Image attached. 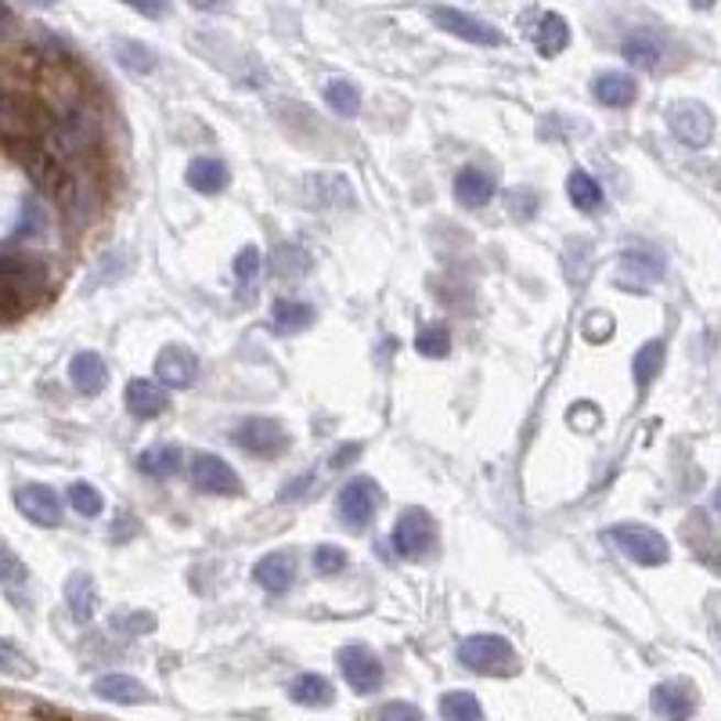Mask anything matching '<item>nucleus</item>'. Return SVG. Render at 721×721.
<instances>
[{"instance_id": "14", "label": "nucleus", "mask_w": 721, "mask_h": 721, "mask_svg": "<svg viewBox=\"0 0 721 721\" xmlns=\"http://www.w3.org/2000/svg\"><path fill=\"white\" fill-rule=\"evenodd\" d=\"M123 404L134 418H144V423H149V418H160L170 408V397L160 383H152V379H130Z\"/></svg>"}, {"instance_id": "29", "label": "nucleus", "mask_w": 721, "mask_h": 721, "mask_svg": "<svg viewBox=\"0 0 721 721\" xmlns=\"http://www.w3.org/2000/svg\"><path fill=\"white\" fill-rule=\"evenodd\" d=\"M567 195H570V203L573 209H581V214H596V209L602 206V188H599V181L588 174V170H570V177H567Z\"/></svg>"}, {"instance_id": "23", "label": "nucleus", "mask_w": 721, "mask_h": 721, "mask_svg": "<svg viewBox=\"0 0 721 721\" xmlns=\"http://www.w3.org/2000/svg\"><path fill=\"white\" fill-rule=\"evenodd\" d=\"M664 278V260L653 249H627L621 253V282L624 285H653Z\"/></svg>"}, {"instance_id": "26", "label": "nucleus", "mask_w": 721, "mask_h": 721, "mask_svg": "<svg viewBox=\"0 0 721 721\" xmlns=\"http://www.w3.org/2000/svg\"><path fill=\"white\" fill-rule=\"evenodd\" d=\"M288 697L299 707H329L336 700V689H332V681L321 675H296L288 681Z\"/></svg>"}, {"instance_id": "41", "label": "nucleus", "mask_w": 721, "mask_h": 721, "mask_svg": "<svg viewBox=\"0 0 721 721\" xmlns=\"http://www.w3.org/2000/svg\"><path fill=\"white\" fill-rule=\"evenodd\" d=\"M585 336L592 339V343H602V339L613 336V314L610 310H592L585 318Z\"/></svg>"}, {"instance_id": "38", "label": "nucleus", "mask_w": 721, "mask_h": 721, "mask_svg": "<svg viewBox=\"0 0 721 721\" xmlns=\"http://www.w3.org/2000/svg\"><path fill=\"white\" fill-rule=\"evenodd\" d=\"M25 577H30L25 562L0 542V585H25Z\"/></svg>"}, {"instance_id": "30", "label": "nucleus", "mask_w": 721, "mask_h": 721, "mask_svg": "<svg viewBox=\"0 0 721 721\" xmlns=\"http://www.w3.org/2000/svg\"><path fill=\"white\" fill-rule=\"evenodd\" d=\"M307 188L321 206H350L353 203V188L347 185L343 174H314L307 181ZM318 203H314V206H318Z\"/></svg>"}, {"instance_id": "45", "label": "nucleus", "mask_w": 721, "mask_h": 721, "mask_svg": "<svg viewBox=\"0 0 721 721\" xmlns=\"http://www.w3.org/2000/svg\"><path fill=\"white\" fill-rule=\"evenodd\" d=\"M130 11H138V15H144V19H163L166 15V4H130Z\"/></svg>"}, {"instance_id": "20", "label": "nucleus", "mask_w": 721, "mask_h": 721, "mask_svg": "<svg viewBox=\"0 0 721 721\" xmlns=\"http://www.w3.org/2000/svg\"><path fill=\"white\" fill-rule=\"evenodd\" d=\"M185 181H188V188L199 192V195H220L228 188L231 170H228L225 160H217V155H199V160L188 163Z\"/></svg>"}, {"instance_id": "3", "label": "nucleus", "mask_w": 721, "mask_h": 721, "mask_svg": "<svg viewBox=\"0 0 721 721\" xmlns=\"http://www.w3.org/2000/svg\"><path fill=\"white\" fill-rule=\"evenodd\" d=\"M667 127L686 149H707L714 141V112L697 98H681L667 105Z\"/></svg>"}, {"instance_id": "37", "label": "nucleus", "mask_w": 721, "mask_h": 721, "mask_svg": "<svg viewBox=\"0 0 721 721\" xmlns=\"http://www.w3.org/2000/svg\"><path fill=\"white\" fill-rule=\"evenodd\" d=\"M314 570L325 577H336L339 570H347V553L339 545H318L314 548Z\"/></svg>"}, {"instance_id": "42", "label": "nucleus", "mask_w": 721, "mask_h": 721, "mask_svg": "<svg viewBox=\"0 0 721 721\" xmlns=\"http://www.w3.org/2000/svg\"><path fill=\"white\" fill-rule=\"evenodd\" d=\"M260 271V249L256 245H242L239 256H234V278L249 282Z\"/></svg>"}, {"instance_id": "35", "label": "nucleus", "mask_w": 721, "mask_h": 721, "mask_svg": "<svg viewBox=\"0 0 721 721\" xmlns=\"http://www.w3.org/2000/svg\"><path fill=\"white\" fill-rule=\"evenodd\" d=\"M69 505H73L80 516H87V520H95V516L105 513V498H101V491L95 488V483H87V480H76L73 488H69Z\"/></svg>"}, {"instance_id": "28", "label": "nucleus", "mask_w": 721, "mask_h": 721, "mask_svg": "<svg viewBox=\"0 0 721 721\" xmlns=\"http://www.w3.org/2000/svg\"><path fill=\"white\" fill-rule=\"evenodd\" d=\"M112 51H116V58H120L123 69L138 73V76H149V73L160 69V55L141 41H127V36H120V41H112Z\"/></svg>"}, {"instance_id": "8", "label": "nucleus", "mask_w": 721, "mask_h": 721, "mask_svg": "<svg viewBox=\"0 0 721 721\" xmlns=\"http://www.w3.org/2000/svg\"><path fill=\"white\" fill-rule=\"evenodd\" d=\"M379 505H383V491H379V483L372 477H353L339 491V516H343L350 531H361L375 516Z\"/></svg>"}, {"instance_id": "25", "label": "nucleus", "mask_w": 721, "mask_h": 721, "mask_svg": "<svg viewBox=\"0 0 721 721\" xmlns=\"http://www.w3.org/2000/svg\"><path fill=\"white\" fill-rule=\"evenodd\" d=\"M138 469L152 480H170L181 473V448L177 444H155L138 455Z\"/></svg>"}, {"instance_id": "22", "label": "nucleus", "mask_w": 721, "mask_h": 721, "mask_svg": "<svg viewBox=\"0 0 721 721\" xmlns=\"http://www.w3.org/2000/svg\"><path fill=\"white\" fill-rule=\"evenodd\" d=\"M621 55L627 65H635V69H657L660 58H664V36L657 30L627 33L624 44H621Z\"/></svg>"}, {"instance_id": "10", "label": "nucleus", "mask_w": 721, "mask_h": 721, "mask_svg": "<svg viewBox=\"0 0 721 721\" xmlns=\"http://www.w3.org/2000/svg\"><path fill=\"white\" fill-rule=\"evenodd\" d=\"M192 480L206 494H242V477L214 451H203L192 458Z\"/></svg>"}, {"instance_id": "31", "label": "nucleus", "mask_w": 721, "mask_h": 721, "mask_svg": "<svg viewBox=\"0 0 721 721\" xmlns=\"http://www.w3.org/2000/svg\"><path fill=\"white\" fill-rule=\"evenodd\" d=\"M664 358H667V347L660 343V339H649V343H642L635 350V361H632V375H635V383L646 390L653 379H657L664 372Z\"/></svg>"}, {"instance_id": "16", "label": "nucleus", "mask_w": 721, "mask_h": 721, "mask_svg": "<svg viewBox=\"0 0 721 721\" xmlns=\"http://www.w3.org/2000/svg\"><path fill=\"white\" fill-rule=\"evenodd\" d=\"M531 36H534L537 55L556 58V55H562V51H567V44H570V25H567V19L559 15V11H537Z\"/></svg>"}, {"instance_id": "18", "label": "nucleus", "mask_w": 721, "mask_h": 721, "mask_svg": "<svg viewBox=\"0 0 721 721\" xmlns=\"http://www.w3.org/2000/svg\"><path fill=\"white\" fill-rule=\"evenodd\" d=\"M62 592H65V607H69V618L76 624H87L98 613V585L87 570L69 573V581H65Z\"/></svg>"}, {"instance_id": "13", "label": "nucleus", "mask_w": 721, "mask_h": 721, "mask_svg": "<svg viewBox=\"0 0 721 721\" xmlns=\"http://www.w3.org/2000/svg\"><path fill=\"white\" fill-rule=\"evenodd\" d=\"M90 692H95V697L105 700V703H123V707H138V703H149L152 700V692H149L144 681L130 678V675H120V671L95 678Z\"/></svg>"}, {"instance_id": "27", "label": "nucleus", "mask_w": 721, "mask_h": 721, "mask_svg": "<svg viewBox=\"0 0 721 721\" xmlns=\"http://www.w3.org/2000/svg\"><path fill=\"white\" fill-rule=\"evenodd\" d=\"M271 271L278 274V278H288V282L307 278V274L314 271L310 249H304V245H278L271 253Z\"/></svg>"}, {"instance_id": "34", "label": "nucleus", "mask_w": 721, "mask_h": 721, "mask_svg": "<svg viewBox=\"0 0 721 721\" xmlns=\"http://www.w3.org/2000/svg\"><path fill=\"white\" fill-rule=\"evenodd\" d=\"M415 350L423 353V358H448V353H451V332H448V325H426V329H418Z\"/></svg>"}, {"instance_id": "2", "label": "nucleus", "mask_w": 721, "mask_h": 721, "mask_svg": "<svg viewBox=\"0 0 721 721\" xmlns=\"http://www.w3.org/2000/svg\"><path fill=\"white\" fill-rule=\"evenodd\" d=\"M602 537H607L624 559L638 562V567H664V562L671 559L667 537L660 531L646 527V523H618V527H610Z\"/></svg>"}, {"instance_id": "40", "label": "nucleus", "mask_w": 721, "mask_h": 721, "mask_svg": "<svg viewBox=\"0 0 721 721\" xmlns=\"http://www.w3.org/2000/svg\"><path fill=\"white\" fill-rule=\"evenodd\" d=\"M372 721H423V711L415 703H404V700H390L383 703L379 711L372 714Z\"/></svg>"}, {"instance_id": "24", "label": "nucleus", "mask_w": 721, "mask_h": 721, "mask_svg": "<svg viewBox=\"0 0 721 721\" xmlns=\"http://www.w3.org/2000/svg\"><path fill=\"white\" fill-rule=\"evenodd\" d=\"M271 318H274V329H278L282 336H296V332L310 329L314 318H318V310L304 304V299H278L271 310Z\"/></svg>"}, {"instance_id": "9", "label": "nucleus", "mask_w": 721, "mask_h": 721, "mask_svg": "<svg viewBox=\"0 0 721 721\" xmlns=\"http://www.w3.org/2000/svg\"><path fill=\"white\" fill-rule=\"evenodd\" d=\"M15 509L30 523H36V527H58L62 523V498L55 488H47V483H33V480L19 483Z\"/></svg>"}, {"instance_id": "33", "label": "nucleus", "mask_w": 721, "mask_h": 721, "mask_svg": "<svg viewBox=\"0 0 721 721\" xmlns=\"http://www.w3.org/2000/svg\"><path fill=\"white\" fill-rule=\"evenodd\" d=\"M325 101H329V109L339 112V116H358L361 109V90L353 80H343V76H336V80L325 84Z\"/></svg>"}, {"instance_id": "6", "label": "nucleus", "mask_w": 721, "mask_h": 721, "mask_svg": "<svg viewBox=\"0 0 721 721\" xmlns=\"http://www.w3.org/2000/svg\"><path fill=\"white\" fill-rule=\"evenodd\" d=\"M336 660H339V671L347 678V686L358 692V697H372V692L383 689V664H379V657L369 646L350 642V646L336 653Z\"/></svg>"}, {"instance_id": "12", "label": "nucleus", "mask_w": 721, "mask_h": 721, "mask_svg": "<svg viewBox=\"0 0 721 721\" xmlns=\"http://www.w3.org/2000/svg\"><path fill=\"white\" fill-rule=\"evenodd\" d=\"M649 707H653V714L664 721H689L697 714V689L678 678L660 681V686L649 692Z\"/></svg>"}, {"instance_id": "15", "label": "nucleus", "mask_w": 721, "mask_h": 721, "mask_svg": "<svg viewBox=\"0 0 721 721\" xmlns=\"http://www.w3.org/2000/svg\"><path fill=\"white\" fill-rule=\"evenodd\" d=\"M253 581L271 596H282L296 581V556L293 553H267L264 559H256Z\"/></svg>"}, {"instance_id": "39", "label": "nucleus", "mask_w": 721, "mask_h": 721, "mask_svg": "<svg viewBox=\"0 0 721 721\" xmlns=\"http://www.w3.org/2000/svg\"><path fill=\"white\" fill-rule=\"evenodd\" d=\"M505 199H509V214H513L516 220H531L537 214V192L534 188H513Z\"/></svg>"}, {"instance_id": "11", "label": "nucleus", "mask_w": 721, "mask_h": 721, "mask_svg": "<svg viewBox=\"0 0 721 721\" xmlns=\"http://www.w3.org/2000/svg\"><path fill=\"white\" fill-rule=\"evenodd\" d=\"M155 379L170 390H188L195 386V379H199V358H195L188 347L170 343L160 350V358H155Z\"/></svg>"}, {"instance_id": "44", "label": "nucleus", "mask_w": 721, "mask_h": 721, "mask_svg": "<svg viewBox=\"0 0 721 721\" xmlns=\"http://www.w3.org/2000/svg\"><path fill=\"white\" fill-rule=\"evenodd\" d=\"M120 520H123V527H112V542H127L130 534H138L134 516H130V513H120Z\"/></svg>"}, {"instance_id": "17", "label": "nucleus", "mask_w": 721, "mask_h": 721, "mask_svg": "<svg viewBox=\"0 0 721 721\" xmlns=\"http://www.w3.org/2000/svg\"><path fill=\"white\" fill-rule=\"evenodd\" d=\"M69 383L76 393H84V397H98V393L109 386V369H105L101 353H95V350L76 353V358L69 361Z\"/></svg>"}, {"instance_id": "7", "label": "nucleus", "mask_w": 721, "mask_h": 721, "mask_svg": "<svg viewBox=\"0 0 721 721\" xmlns=\"http://www.w3.org/2000/svg\"><path fill=\"white\" fill-rule=\"evenodd\" d=\"M231 440L239 444L242 451L249 455H282L288 448V433L278 418H267V415H253V418H242L239 426H234Z\"/></svg>"}, {"instance_id": "4", "label": "nucleus", "mask_w": 721, "mask_h": 721, "mask_svg": "<svg viewBox=\"0 0 721 721\" xmlns=\"http://www.w3.org/2000/svg\"><path fill=\"white\" fill-rule=\"evenodd\" d=\"M437 545V523L423 505L404 509L393 523V548L401 559H426L429 548Z\"/></svg>"}, {"instance_id": "19", "label": "nucleus", "mask_w": 721, "mask_h": 721, "mask_svg": "<svg viewBox=\"0 0 721 721\" xmlns=\"http://www.w3.org/2000/svg\"><path fill=\"white\" fill-rule=\"evenodd\" d=\"M494 192H498V181L488 174V170L466 166V170H458V174H455V199L462 206H469V209L488 206L494 199Z\"/></svg>"}, {"instance_id": "46", "label": "nucleus", "mask_w": 721, "mask_h": 721, "mask_svg": "<svg viewBox=\"0 0 721 721\" xmlns=\"http://www.w3.org/2000/svg\"><path fill=\"white\" fill-rule=\"evenodd\" d=\"M310 480H314V477L307 473V477H299V480H293V483H285V491H282V502H285V498H299V494H304V488H307Z\"/></svg>"}, {"instance_id": "1", "label": "nucleus", "mask_w": 721, "mask_h": 721, "mask_svg": "<svg viewBox=\"0 0 721 721\" xmlns=\"http://www.w3.org/2000/svg\"><path fill=\"white\" fill-rule=\"evenodd\" d=\"M458 660H462L469 671L477 675H491V678H513L520 671V657L513 649V642L502 635H469L462 646H458Z\"/></svg>"}, {"instance_id": "5", "label": "nucleus", "mask_w": 721, "mask_h": 721, "mask_svg": "<svg viewBox=\"0 0 721 721\" xmlns=\"http://www.w3.org/2000/svg\"><path fill=\"white\" fill-rule=\"evenodd\" d=\"M426 15H429V22H437L444 33L462 36V41H469V44H480V47H498V44L505 41L502 30H498L494 22H488V19L473 15V11H462V8L437 4V8H429Z\"/></svg>"}, {"instance_id": "43", "label": "nucleus", "mask_w": 721, "mask_h": 721, "mask_svg": "<svg viewBox=\"0 0 721 721\" xmlns=\"http://www.w3.org/2000/svg\"><path fill=\"white\" fill-rule=\"evenodd\" d=\"M358 455H361V444H358V440L347 444V448H339V451L332 455V469H343V466H350Z\"/></svg>"}, {"instance_id": "32", "label": "nucleus", "mask_w": 721, "mask_h": 721, "mask_svg": "<svg viewBox=\"0 0 721 721\" xmlns=\"http://www.w3.org/2000/svg\"><path fill=\"white\" fill-rule=\"evenodd\" d=\"M440 718L444 721H483V707L469 689L444 692V697H440Z\"/></svg>"}, {"instance_id": "36", "label": "nucleus", "mask_w": 721, "mask_h": 721, "mask_svg": "<svg viewBox=\"0 0 721 721\" xmlns=\"http://www.w3.org/2000/svg\"><path fill=\"white\" fill-rule=\"evenodd\" d=\"M0 675H11V678H33L36 675V664L25 657V653L15 646V642L0 638Z\"/></svg>"}, {"instance_id": "21", "label": "nucleus", "mask_w": 721, "mask_h": 721, "mask_svg": "<svg viewBox=\"0 0 721 721\" xmlns=\"http://www.w3.org/2000/svg\"><path fill=\"white\" fill-rule=\"evenodd\" d=\"M592 98H596L599 105H607V109H627V105L638 98L635 76L618 73V69L599 73L596 80H592Z\"/></svg>"}]
</instances>
